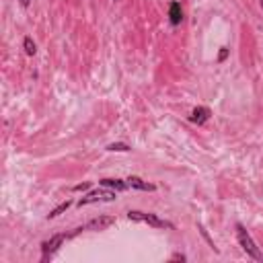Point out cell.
Wrapping results in <instances>:
<instances>
[{
  "mask_svg": "<svg viewBox=\"0 0 263 263\" xmlns=\"http://www.w3.org/2000/svg\"><path fill=\"white\" fill-rule=\"evenodd\" d=\"M128 181V185H130V189H140V191H155L157 189V185L155 183H148V181H144V179H140V177H128L126 179Z\"/></svg>",
  "mask_w": 263,
  "mask_h": 263,
  "instance_id": "obj_8",
  "label": "cell"
},
{
  "mask_svg": "<svg viewBox=\"0 0 263 263\" xmlns=\"http://www.w3.org/2000/svg\"><path fill=\"white\" fill-rule=\"evenodd\" d=\"M115 200H117V191L101 185V189H93V191L87 193V196H82V198L78 200V206L82 208V206L97 204V202H115Z\"/></svg>",
  "mask_w": 263,
  "mask_h": 263,
  "instance_id": "obj_3",
  "label": "cell"
},
{
  "mask_svg": "<svg viewBox=\"0 0 263 263\" xmlns=\"http://www.w3.org/2000/svg\"><path fill=\"white\" fill-rule=\"evenodd\" d=\"M228 48H220V53H218V62H224L226 58H228Z\"/></svg>",
  "mask_w": 263,
  "mask_h": 263,
  "instance_id": "obj_13",
  "label": "cell"
},
{
  "mask_svg": "<svg viewBox=\"0 0 263 263\" xmlns=\"http://www.w3.org/2000/svg\"><path fill=\"white\" fill-rule=\"evenodd\" d=\"M107 150H109V152H130L132 146H130V144H123V142H113V144L107 146Z\"/></svg>",
  "mask_w": 263,
  "mask_h": 263,
  "instance_id": "obj_12",
  "label": "cell"
},
{
  "mask_svg": "<svg viewBox=\"0 0 263 263\" xmlns=\"http://www.w3.org/2000/svg\"><path fill=\"white\" fill-rule=\"evenodd\" d=\"M111 224H115V218L101 216V218H95V220H91V222H87L85 230H105L107 226H111Z\"/></svg>",
  "mask_w": 263,
  "mask_h": 263,
  "instance_id": "obj_7",
  "label": "cell"
},
{
  "mask_svg": "<svg viewBox=\"0 0 263 263\" xmlns=\"http://www.w3.org/2000/svg\"><path fill=\"white\" fill-rule=\"evenodd\" d=\"M87 189H91V183L87 181V183H78V185H74V191H87Z\"/></svg>",
  "mask_w": 263,
  "mask_h": 263,
  "instance_id": "obj_14",
  "label": "cell"
},
{
  "mask_svg": "<svg viewBox=\"0 0 263 263\" xmlns=\"http://www.w3.org/2000/svg\"><path fill=\"white\" fill-rule=\"evenodd\" d=\"M23 50H25L27 56H35V53H37V46H35V41L29 35L23 39Z\"/></svg>",
  "mask_w": 263,
  "mask_h": 263,
  "instance_id": "obj_11",
  "label": "cell"
},
{
  "mask_svg": "<svg viewBox=\"0 0 263 263\" xmlns=\"http://www.w3.org/2000/svg\"><path fill=\"white\" fill-rule=\"evenodd\" d=\"M68 239H70V237H68L66 232H60V234H53L50 241H44V243H41V261H44V263L50 261L53 255L58 253V249L62 247V243L68 241Z\"/></svg>",
  "mask_w": 263,
  "mask_h": 263,
  "instance_id": "obj_4",
  "label": "cell"
},
{
  "mask_svg": "<svg viewBox=\"0 0 263 263\" xmlns=\"http://www.w3.org/2000/svg\"><path fill=\"white\" fill-rule=\"evenodd\" d=\"M212 117V111L210 107H196L193 111L189 113V121L196 123V126H204V123Z\"/></svg>",
  "mask_w": 263,
  "mask_h": 263,
  "instance_id": "obj_5",
  "label": "cell"
},
{
  "mask_svg": "<svg viewBox=\"0 0 263 263\" xmlns=\"http://www.w3.org/2000/svg\"><path fill=\"white\" fill-rule=\"evenodd\" d=\"M70 206H72V202H68V200H66V202H62V204H60L58 208H53V210H52V212L48 214V220H53V218H58V216H60V214H64V212H66V210H68V208H70Z\"/></svg>",
  "mask_w": 263,
  "mask_h": 263,
  "instance_id": "obj_10",
  "label": "cell"
},
{
  "mask_svg": "<svg viewBox=\"0 0 263 263\" xmlns=\"http://www.w3.org/2000/svg\"><path fill=\"white\" fill-rule=\"evenodd\" d=\"M19 4H21L23 8H29V6H31V0H19Z\"/></svg>",
  "mask_w": 263,
  "mask_h": 263,
  "instance_id": "obj_16",
  "label": "cell"
},
{
  "mask_svg": "<svg viewBox=\"0 0 263 263\" xmlns=\"http://www.w3.org/2000/svg\"><path fill=\"white\" fill-rule=\"evenodd\" d=\"M169 21L173 27H179L183 21V8H181V2L179 0H171L169 4Z\"/></svg>",
  "mask_w": 263,
  "mask_h": 263,
  "instance_id": "obj_6",
  "label": "cell"
},
{
  "mask_svg": "<svg viewBox=\"0 0 263 263\" xmlns=\"http://www.w3.org/2000/svg\"><path fill=\"white\" fill-rule=\"evenodd\" d=\"M128 220H134V222H146L148 226H155V228H167V230L175 228V224L169 222V220H164L157 214H150V212H140V210H130Z\"/></svg>",
  "mask_w": 263,
  "mask_h": 263,
  "instance_id": "obj_2",
  "label": "cell"
},
{
  "mask_svg": "<svg viewBox=\"0 0 263 263\" xmlns=\"http://www.w3.org/2000/svg\"><path fill=\"white\" fill-rule=\"evenodd\" d=\"M261 8H263V0H261Z\"/></svg>",
  "mask_w": 263,
  "mask_h": 263,
  "instance_id": "obj_17",
  "label": "cell"
},
{
  "mask_svg": "<svg viewBox=\"0 0 263 263\" xmlns=\"http://www.w3.org/2000/svg\"><path fill=\"white\" fill-rule=\"evenodd\" d=\"M237 241H239L241 249L247 253V257H251L253 261L263 263V253L259 251V247L255 245V241L251 239V234L247 232V228L243 224H237Z\"/></svg>",
  "mask_w": 263,
  "mask_h": 263,
  "instance_id": "obj_1",
  "label": "cell"
},
{
  "mask_svg": "<svg viewBox=\"0 0 263 263\" xmlns=\"http://www.w3.org/2000/svg\"><path fill=\"white\" fill-rule=\"evenodd\" d=\"M171 261H187V257L183 253H175V255H171Z\"/></svg>",
  "mask_w": 263,
  "mask_h": 263,
  "instance_id": "obj_15",
  "label": "cell"
},
{
  "mask_svg": "<svg viewBox=\"0 0 263 263\" xmlns=\"http://www.w3.org/2000/svg\"><path fill=\"white\" fill-rule=\"evenodd\" d=\"M99 185L109 187V189H115V191H126V189H130L126 179H107L105 177V179H99Z\"/></svg>",
  "mask_w": 263,
  "mask_h": 263,
  "instance_id": "obj_9",
  "label": "cell"
},
{
  "mask_svg": "<svg viewBox=\"0 0 263 263\" xmlns=\"http://www.w3.org/2000/svg\"><path fill=\"white\" fill-rule=\"evenodd\" d=\"M113 2H117V0H113Z\"/></svg>",
  "mask_w": 263,
  "mask_h": 263,
  "instance_id": "obj_18",
  "label": "cell"
}]
</instances>
